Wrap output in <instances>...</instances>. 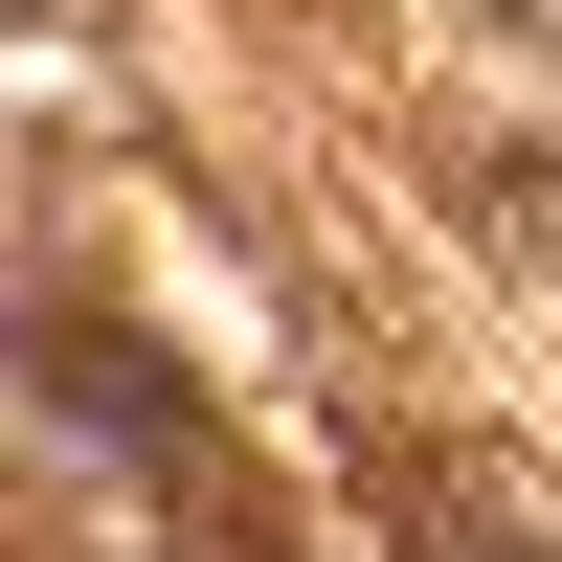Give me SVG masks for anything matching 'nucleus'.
<instances>
[{
	"mask_svg": "<svg viewBox=\"0 0 562 562\" xmlns=\"http://www.w3.org/2000/svg\"><path fill=\"white\" fill-rule=\"evenodd\" d=\"M45 405H68V450H113V473H158V450H180V383H158V360H113V338H90V315H45Z\"/></svg>",
	"mask_w": 562,
	"mask_h": 562,
	"instance_id": "1",
	"label": "nucleus"
},
{
	"mask_svg": "<svg viewBox=\"0 0 562 562\" xmlns=\"http://www.w3.org/2000/svg\"><path fill=\"white\" fill-rule=\"evenodd\" d=\"M405 518H428V562H540V540H518V518H495V495H473V473H405Z\"/></svg>",
	"mask_w": 562,
	"mask_h": 562,
	"instance_id": "2",
	"label": "nucleus"
}]
</instances>
